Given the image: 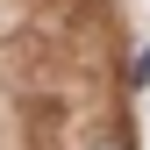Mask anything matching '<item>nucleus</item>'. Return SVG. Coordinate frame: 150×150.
Masks as SVG:
<instances>
[{"label":"nucleus","instance_id":"obj_1","mask_svg":"<svg viewBox=\"0 0 150 150\" xmlns=\"http://www.w3.org/2000/svg\"><path fill=\"white\" fill-rule=\"evenodd\" d=\"M107 150H122V143H107Z\"/></svg>","mask_w":150,"mask_h":150}]
</instances>
